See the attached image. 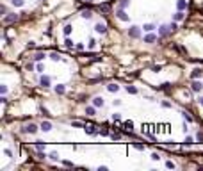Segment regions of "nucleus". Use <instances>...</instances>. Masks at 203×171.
Wrapping results in <instances>:
<instances>
[{
    "mask_svg": "<svg viewBox=\"0 0 203 171\" xmlns=\"http://www.w3.org/2000/svg\"><path fill=\"white\" fill-rule=\"evenodd\" d=\"M128 36H130L132 39L141 38V29H139V27H135V25H132V27L128 29Z\"/></svg>",
    "mask_w": 203,
    "mask_h": 171,
    "instance_id": "obj_1",
    "label": "nucleus"
},
{
    "mask_svg": "<svg viewBox=\"0 0 203 171\" xmlns=\"http://www.w3.org/2000/svg\"><path fill=\"white\" fill-rule=\"evenodd\" d=\"M16 20H18V14H14V13H7L5 16H4V23H5V25H9V23H14Z\"/></svg>",
    "mask_w": 203,
    "mask_h": 171,
    "instance_id": "obj_2",
    "label": "nucleus"
},
{
    "mask_svg": "<svg viewBox=\"0 0 203 171\" xmlns=\"http://www.w3.org/2000/svg\"><path fill=\"white\" fill-rule=\"evenodd\" d=\"M21 132H27V134H36L37 132V127L34 123H31V125H25L23 128H21Z\"/></svg>",
    "mask_w": 203,
    "mask_h": 171,
    "instance_id": "obj_3",
    "label": "nucleus"
},
{
    "mask_svg": "<svg viewBox=\"0 0 203 171\" xmlns=\"http://www.w3.org/2000/svg\"><path fill=\"white\" fill-rule=\"evenodd\" d=\"M191 89H192L194 93H198V91H201V89H203V84L200 82V80L194 78V80H192V84H191Z\"/></svg>",
    "mask_w": 203,
    "mask_h": 171,
    "instance_id": "obj_4",
    "label": "nucleus"
},
{
    "mask_svg": "<svg viewBox=\"0 0 203 171\" xmlns=\"http://www.w3.org/2000/svg\"><path fill=\"white\" fill-rule=\"evenodd\" d=\"M86 134H89V136H96V134H100L98 130L94 128V125H86V128H84Z\"/></svg>",
    "mask_w": 203,
    "mask_h": 171,
    "instance_id": "obj_5",
    "label": "nucleus"
},
{
    "mask_svg": "<svg viewBox=\"0 0 203 171\" xmlns=\"http://www.w3.org/2000/svg\"><path fill=\"white\" fill-rule=\"evenodd\" d=\"M116 16L121 20V21H128V14H126L123 9H119V11H116Z\"/></svg>",
    "mask_w": 203,
    "mask_h": 171,
    "instance_id": "obj_6",
    "label": "nucleus"
},
{
    "mask_svg": "<svg viewBox=\"0 0 203 171\" xmlns=\"http://www.w3.org/2000/svg\"><path fill=\"white\" fill-rule=\"evenodd\" d=\"M94 31L98 32V34H105V32H107V27H105L103 23H96L94 25Z\"/></svg>",
    "mask_w": 203,
    "mask_h": 171,
    "instance_id": "obj_7",
    "label": "nucleus"
},
{
    "mask_svg": "<svg viewBox=\"0 0 203 171\" xmlns=\"http://www.w3.org/2000/svg\"><path fill=\"white\" fill-rule=\"evenodd\" d=\"M169 32H171V29H169L168 25H160V27H159V34H160V36H168Z\"/></svg>",
    "mask_w": 203,
    "mask_h": 171,
    "instance_id": "obj_8",
    "label": "nucleus"
},
{
    "mask_svg": "<svg viewBox=\"0 0 203 171\" xmlns=\"http://www.w3.org/2000/svg\"><path fill=\"white\" fill-rule=\"evenodd\" d=\"M93 105L94 107H103V98H102V96H94V98H93Z\"/></svg>",
    "mask_w": 203,
    "mask_h": 171,
    "instance_id": "obj_9",
    "label": "nucleus"
},
{
    "mask_svg": "<svg viewBox=\"0 0 203 171\" xmlns=\"http://www.w3.org/2000/svg\"><path fill=\"white\" fill-rule=\"evenodd\" d=\"M39 128H41L43 132H50V130H52V123H50V121H43Z\"/></svg>",
    "mask_w": 203,
    "mask_h": 171,
    "instance_id": "obj_10",
    "label": "nucleus"
},
{
    "mask_svg": "<svg viewBox=\"0 0 203 171\" xmlns=\"http://www.w3.org/2000/svg\"><path fill=\"white\" fill-rule=\"evenodd\" d=\"M39 84H41L43 87H48V86H50V77H45V75H43V77L39 78Z\"/></svg>",
    "mask_w": 203,
    "mask_h": 171,
    "instance_id": "obj_11",
    "label": "nucleus"
},
{
    "mask_svg": "<svg viewBox=\"0 0 203 171\" xmlns=\"http://www.w3.org/2000/svg\"><path fill=\"white\" fill-rule=\"evenodd\" d=\"M157 41V36L155 34H148V36H144V43H155Z\"/></svg>",
    "mask_w": 203,
    "mask_h": 171,
    "instance_id": "obj_12",
    "label": "nucleus"
},
{
    "mask_svg": "<svg viewBox=\"0 0 203 171\" xmlns=\"http://www.w3.org/2000/svg\"><path fill=\"white\" fill-rule=\"evenodd\" d=\"M94 112H96V107H94V105L86 107V114H87V116H94Z\"/></svg>",
    "mask_w": 203,
    "mask_h": 171,
    "instance_id": "obj_13",
    "label": "nucleus"
},
{
    "mask_svg": "<svg viewBox=\"0 0 203 171\" xmlns=\"http://www.w3.org/2000/svg\"><path fill=\"white\" fill-rule=\"evenodd\" d=\"M201 73H203V71H201L200 68L192 70V73H191V78H200V77H201Z\"/></svg>",
    "mask_w": 203,
    "mask_h": 171,
    "instance_id": "obj_14",
    "label": "nucleus"
},
{
    "mask_svg": "<svg viewBox=\"0 0 203 171\" xmlns=\"http://www.w3.org/2000/svg\"><path fill=\"white\" fill-rule=\"evenodd\" d=\"M80 16H82V18H86V20H89V18H91V16H93V13H91V11H89V9H84V11H82V13H80Z\"/></svg>",
    "mask_w": 203,
    "mask_h": 171,
    "instance_id": "obj_15",
    "label": "nucleus"
},
{
    "mask_svg": "<svg viewBox=\"0 0 203 171\" xmlns=\"http://www.w3.org/2000/svg\"><path fill=\"white\" fill-rule=\"evenodd\" d=\"M184 16H185V14H184L182 11H178V13L173 14V20H175V21H180V20H184Z\"/></svg>",
    "mask_w": 203,
    "mask_h": 171,
    "instance_id": "obj_16",
    "label": "nucleus"
},
{
    "mask_svg": "<svg viewBox=\"0 0 203 171\" xmlns=\"http://www.w3.org/2000/svg\"><path fill=\"white\" fill-rule=\"evenodd\" d=\"M176 5H178V11L187 9V2H185V0H178V2H176Z\"/></svg>",
    "mask_w": 203,
    "mask_h": 171,
    "instance_id": "obj_17",
    "label": "nucleus"
},
{
    "mask_svg": "<svg viewBox=\"0 0 203 171\" xmlns=\"http://www.w3.org/2000/svg\"><path fill=\"white\" fill-rule=\"evenodd\" d=\"M64 91H66V87H64L62 84H57V86H55V93H57V94H64Z\"/></svg>",
    "mask_w": 203,
    "mask_h": 171,
    "instance_id": "obj_18",
    "label": "nucleus"
},
{
    "mask_svg": "<svg viewBox=\"0 0 203 171\" xmlns=\"http://www.w3.org/2000/svg\"><path fill=\"white\" fill-rule=\"evenodd\" d=\"M153 29H155L153 23H146V25H142V31H144V32H152Z\"/></svg>",
    "mask_w": 203,
    "mask_h": 171,
    "instance_id": "obj_19",
    "label": "nucleus"
},
{
    "mask_svg": "<svg viewBox=\"0 0 203 171\" xmlns=\"http://www.w3.org/2000/svg\"><path fill=\"white\" fill-rule=\"evenodd\" d=\"M107 89H109L110 93H116L118 89H119V86H118V84H107Z\"/></svg>",
    "mask_w": 203,
    "mask_h": 171,
    "instance_id": "obj_20",
    "label": "nucleus"
},
{
    "mask_svg": "<svg viewBox=\"0 0 203 171\" xmlns=\"http://www.w3.org/2000/svg\"><path fill=\"white\" fill-rule=\"evenodd\" d=\"M11 4H13L14 7H21V5L25 4V0H11Z\"/></svg>",
    "mask_w": 203,
    "mask_h": 171,
    "instance_id": "obj_21",
    "label": "nucleus"
},
{
    "mask_svg": "<svg viewBox=\"0 0 203 171\" xmlns=\"http://www.w3.org/2000/svg\"><path fill=\"white\" fill-rule=\"evenodd\" d=\"M45 57H47V55H45V54H43V52H37V54L34 55V61H43V59H45Z\"/></svg>",
    "mask_w": 203,
    "mask_h": 171,
    "instance_id": "obj_22",
    "label": "nucleus"
},
{
    "mask_svg": "<svg viewBox=\"0 0 203 171\" xmlns=\"http://www.w3.org/2000/svg\"><path fill=\"white\" fill-rule=\"evenodd\" d=\"M71 127H78V128H86V125L82 121H71Z\"/></svg>",
    "mask_w": 203,
    "mask_h": 171,
    "instance_id": "obj_23",
    "label": "nucleus"
},
{
    "mask_svg": "<svg viewBox=\"0 0 203 171\" xmlns=\"http://www.w3.org/2000/svg\"><path fill=\"white\" fill-rule=\"evenodd\" d=\"M126 91H128L130 94H137V87H134V86H126Z\"/></svg>",
    "mask_w": 203,
    "mask_h": 171,
    "instance_id": "obj_24",
    "label": "nucleus"
},
{
    "mask_svg": "<svg viewBox=\"0 0 203 171\" xmlns=\"http://www.w3.org/2000/svg\"><path fill=\"white\" fill-rule=\"evenodd\" d=\"M109 9H110L109 4H102V5H100V11H102V13H109Z\"/></svg>",
    "mask_w": 203,
    "mask_h": 171,
    "instance_id": "obj_25",
    "label": "nucleus"
},
{
    "mask_svg": "<svg viewBox=\"0 0 203 171\" xmlns=\"http://www.w3.org/2000/svg\"><path fill=\"white\" fill-rule=\"evenodd\" d=\"M128 4H130V0H119V7H121V9L128 7Z\"/></svg>",
    "mask_w": 203,
    "mask_h": 171,
    "instance_id": "obj_26",
    "label": "nucleus"
},
{
    "mask_svg": "<svg viewBox=\"0 0 203 171\" xmlns=\"http://www.w3.org/2000/svg\"><path fill=\"white\" fill-rule=\"evenodd\" d=\"M192 143H194V139H192V137H189V136H187V137H185V141H184V144H185V146H191Z\"/></svg>",
    "mask_w": 203,
    "mask_h": 171,
    "instance_id": "obj_27",
    "label": "nucleus"
},
{
    "mask_svg": "<svg viewBox=\"0 0 203 171\" xmlns=\"http://www.w3.org/2000/svg\"><path fill=\"white\" fill-rule=\"evenodd\" d=\"M48 157H50L52 160H59V153H57V152H52V153L48 155Z\"/></svg>",
    "mask_w": 203,
    "mask_h": 171,
    "instance_id": "obj_28",
    "label": "nucleus"
},
{
    "mask_svg": "<svg viewBox=\"0 0 203 171\" xmlns=\"http://www.w3.org/2000/svg\"><path fill=\"white\" fill-rule=\"evenodd\" d=\"M50 57H52V61H59V59H61V55H59L57 52H52V55H50Z\"/></svg>",
    "mask_w": 203,
    "mask_h": 171,
    "instance_id": "obj_29",
    "label": "nucleus"
},
{
    "mask_svg": "<svg viewBox=\"0 0 203 171\" xmlns=\"http://www.w3.org/2000/svg\"><path fill=\"white\" fill-rule=\"evenodd\" d=\"M112 120H114V121H121V114H119V112H114V114H112Z\"/></svg>",
    "mask_w": 203,
    "mask_h": 171,
    "instance_id": "obj_30",
    "label": "nucleus"
},
{
    "mask_svg": "<svg viewBox=\"0 0 203 171\" xmlns=\"http://www.w3.org/2000/svg\"><path fill=\"white\" fill-rule=\"evenodd\" d=\"M125 128H126V130H132V128H134V123H132V121H125Z\"/></svg>",
    "mask_w": 203,
    "mask_h": 171,
    "instance_id": "obj_31",
    "label": "nucleus"
},
{
    "mask_svg": "<svg viewBox=\"0 0 203 171\" xmlns=\"http://www.w3.org/2000/svg\"><path fill=\"white\" fill-rule=\"evenodd\" d=\"M196 141H198V143H203V132H198L196 134Z\"/></svg>",
    "mask_w": 203,
    "mask_h": 171,
    "instance_id": "obj_32",
    "label": "nucleus"
},
{
    "mask_svg": "<svg viewBox=\"0 0 203 171\" xmlns=\"http://www.w3.org/2000/svg\"><path fill=\"white\" fill-rule=\"evenodd\" d=\"M71 29H73L71 25H66V27H64V34H66V36H70V32H71Z\"/></svg>",
    "mask_w": 203,
    "mask_h": 171,
    "instance_id": "obj_33",
    "label": "nucleus"
},
{
    "mask_svg": "<svg viewBox=\"0 0 203 171\" xmlns=\"http://www.w3.org/2000/svg\"><path fill=\"white\" fill-rule=\"evenodd\" d=\"M62 166H66V168H73V162H70V160H62Z\"/></svg>",
    "mask_w": 203,
    "mask_h": 171,
    "instance_id": "obj_34",
    "label": "nucleus"
},
{
    "mask_svg": "<svg viewBox=\"0 0 203 171\" xmlns=\"http://www.w3.org/2000/svg\"><path fill=\"white\" fill-rule=\"evenodd\" d=\"M64 45H66L68 48H73V41H71V39H66V41H64Z\"/></svg>",
    "mask_w": 203,
    "mask_h": 171,
    "instance_id": "obj_35",
    "label": "nucleus"
},
{
    "mask_svg": "<svg viewBox=\"0 0 203 171\" xmlns=\"http://www.w3.org/2000/svg\"><path fill=\"white\" fill-rule=\"evenodd\" d=\"M182 114H184V118H185V120L189 121V123H192V116H189V114H187V112H182Z\"/></svg>",
    "mask_w": 203,
    "mask_h": 171,
    "instance_id": "obj_36",
    "label": "nucleus"
},
{
    "mask_svg": "<svg viewBox=\"0 0 203 171\" xmlns=\"http://www.w3.org/2000/svg\"><path fill=\"white\" fill-rule=\"evenodd\" d=\"M112 139H114V141H119V139H121V134H112V136H110Z\"/></svg>",
    "mask_w": 203,
    "mask_h": 171,
    "instance_id": "obj_37",
    "label": "nucleus"
},
{
    "mask_svg": "<svg viewBox=\"0 0 203 171\" xmlns=\"http://www.w3.org/2000/svg\"><path fill=\"white\" fill-rule=\"evenodd\" d=\"M169 86H171L169 82H164V84H160V86H159V89H168Z\"/></svg>",
    "mask_w": 203,
    "mask_h": 171,
    "instance_id": "obj_38",
    "label": "nucleus"
},
{
    "mask_svg": "<svg viewBox=\"0 0 203 171\" xmlns=\"http://www.w3.org/2000/svg\"><path fill=\"white\" fill-rule=\"evenodd\" d=\"M27 70H29V71H34V64L29 62V64H27Z\"/></svg>",
    "mask_w": 203,
    "mask_h": 171,
    "instance_id": "obj_39",
    "label": "nucleus"
},
{
    "mask_svg": "<svg viewBox=\"0 0 203 171\" xmlns=\"http://www.w3.org/2000/svg\"><path fill=\"white\" fill-rule=\"evenodd\" d=\"M152 70H153V71H155V73H159V71H160V70H162V66H153V68H152Z\"/></svg>",
    "mask_w": 203,
    "mask_h": 171,
    "instance_id": "obj_40",
    "label": "nucleus"
},
{
    "mask_svg": "<svg viewBox=\"0 0 203 171\" xmlns=\"http://www.w3.org/2000/svg\"><path fill=\"white\" fill-rule=\"evenodd\" d=\"M169 29H171V32H175L178 27H176V23H171V25H169Z\"/></svg>",
    "mask_w": 203,
    "mask_h": 171,
    "instance_id": "obj_41",
    "label": "nucleus"
},
{
    "mask_svg": "<svg viewBox=\"0 0 203 171\" xmlns=\"http://www.w3.org/2000/svg\"><path fill=\"white\" fill-rule=\"evenodd\" d=\"M75 48H77V50H84V45H82V43H77V47H75Z\"/></svg>",
    "mask_w": 203,
    "mask_h": 171,
    "instance_id": "obj_42",
    "label": "nucleus"
},
{
    "mask_svg": "<svg viewBox=\"0 0 203 171\" xmlns=\"http://www.w3.org/2000/svg\"><path fill=\"white\" fill-rule=\"evenodd\" d=\"M39 110H41V112H43V114H45V116H50V114H48V110H47V109H45V107H41V109H39Z\"/></svg>",
    "mask_w": 203,
    "mask_h": 171,
    "instance_id": "obj_43",
    "label": "nucleus"
},
{
    "mask_svg": "<svg viewBox=\"0 0 203 171\" xmlns=\"http://www.w3.org/2000/svg\"><path fill=\"white\" fill-rule=\"evenodd\" d=\"M152 159H153V160H159L160 157H159V153H152Z\"/></svg>",
    "mask_w": 203,
    "mask_h": 171,
    "instance_id": "obj_44",
    "label": "nucleus"
},
{
    "mask_svg": "<svg viewBox=\"0 0 203 171\" xmlns=\"http://www.w3.org/2000/svg\"><path fill=\"white\" fill-rule=\"evenodd\" d=\"M0 91H2V94H5L7 93V86H2V87H0Z\"/></svg>",
    "mask_w": 203,
    "mask_h": 171,
    "instance_id": "obj_45",
    "label": "nucleus"
},
{
    "mask_svg": "<svg viewBox=\"0 0 203 171\" xmlns=\"http://www.w3.org/2000/svg\"><path fill=\"white\" fill-rule=\"evenodd\" d=\"M166 168H175V164H173L171 160H168V162H166Z\"/></svg>",
    "mask_w": 203,
    "mask_h": 171,
    "instance_id": "obj_46",
    "label": "nucleus"
},
{
    "mask_svg": "<svg viewBox=\"0 0 203 171\" xmlns=\"http://www.w3.org/2000/svg\"><path fill=\"white\" fill-rule=\"evenodd\" d=\"M94 45H96V41H94V39H91V41H89V48H93Z\"/></svg>",
    "mask_w": 203,
    "mask_h": 171,
    "instance_id": "obj_47",
    "label": "nucleus"
},
{
    "mask_svg": "<svg viewBox=\"0 0 203 171\" xmlns=\"http://www.w3.org/2000/svg\"><path fill=\"white\" fill-rule=\"evenodd\" d=\"M0 100H2V103H7V96H5V94H2V98H0Z\"/></svg>",
    "mask_w": 203,
    "mask_h": 171,
    "instance_id": "obj_48",
    "label": "nucleus"
},
{
    "mask_svg": "<svg viewBox=\"0 0 203 171\" xmlns=\"http://www.w3.org/2000/svg\"><path fill=\"white\" fill-rule=\"evenodd\" d=\"M198 102H200L201 105H203V96H200V98H198Z\"/></svg>",
    "mask_w": 203,
    "mask_h": 171,
    "instance_id": "obj_49",
    "label": "nucleus"
},
{
    "mask_svg": "<svg viewBox=\"0 0 203 171\" xmlns=\"http://www.w3.org/2000/svg\"><path fill=\"white\" fill-rule=\"evenodd\" d=\"M87 2H93V0H87Z\"/></svg>",
    "mask_w": 203,
    "mask_h": 171,
    "instance_id": "obj_50",
    "label": "nucleus"
}]
</instances>
